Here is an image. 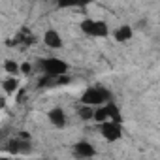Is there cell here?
<instances>
[{
  "label": "cell",
  "instance_id": "9a60e30c",
  "mask_svg": "<svg viewBox=\"0 0 160 160\" xmlns=\"http://www.w3.org/2000/svg\"><path fill=\"white\" fill-rule=\"evenodd\" d=\"M32 70H34V66L30 62H21V73L28 75V73H32Z\"/></svg>",
  "mask_w": 160,
  "mask_h": 160
},
{
  "label": "cell",
  "instance_id": "9c48e42d",
  "mask_svg": "<svg viewBox=\"0 0 160 160\" xmlns=\"http://www.w3.org/2000/svg\"><path fill=\"white\" fill-rule=\"evenodd\" d=\"M73 154L77 158H91V156H96V149L89 141H77L73 145Z\"/></svg>",
  "mask_w": 160,
  "mask_h": 160
},
{
  "label": "cell",
  "instance_id": "8992f818",
  "mask_svg": "<svg viewBox=\"0 0 160 160\" xmlns=\"http://www.w3.org/2000/svg\"><path fill=\"white\" fill-rule=\"evenodd\" d=\"M42 42H43V45L45 47H49V49H60L62 45H64V40H62V36H60V32L57 30V28H47L43 34H42Z\"/></svg>",
  "mask_w": 160,
  "mask_h": 160
},
{
  "label": "cell",
  "instance_id": "5bb4252c",
  "mask_svg": "<svg viewBox=\"0 0 160 160\" xmlns=\"http://www.w3.org/2000/svg\"><path fill=\"white\" fill-rule=\"evenodd\" d=\"M2 68H4V72L8 75H19L21 73V62H17L15 58H6Z\"/></svg>",
  "mask_w": 160,
  "mask_h": 160
},
{
  "label": "cell",
  "instance_id": "7c38bea8",
  "mask_svg": "<svg viewBox=\"0 0 160 160\" xmlns=\"http://www.w3.org/2000/svg\"><path fill=\"white\" fill-rule=\"evenodd\" d=\"M19 83H21L19 75H10V77H6L4 81H2V89H4L6 94H15L19 91V87H21Z\"/></svg>",
  "mask_w": 160,
  "mask_h": 160
},
{
  "label": "cell",
  "instance_id": "4fadbf2b",
  "mask_svg": "<svg viewBox=\"0 0 160 160\" xmlns=\"http://www.w3.org/2000/svg\"><path fill=\"white\" fill-rule=\"evenodd\" d=\"M94 111H96V108H92V106H87V104H79V109H77V117L81 119L83 122H91V121H94Z\"/></svg>",
  "mask_w": 160,
  "mask_h": 160
},
{
  "label": "cell",
  "instance_id": "30bf717a",
  "mask_svg": "<svg viewBox=\"0 0 160 160\" xmlns=\"http://www.w3.org/2000/svg\"><path fill=\"white\" fill-rule=\"evenodd\" d=\"M132 36H134V30H132L130 25H121V27H117V28L113 30V38H115L117 42H121V43L130 42Z\"/></svg>",
  "mask_w": 160,
  "mask_h": 160
},
{
  "label": "cell",
  "instance_id": "277c9868",
  "mask_svg": "<svg viewBox=\"0 0 160 160\" xmlns=\"http://www.w3.org/2000/svg\"><path fill=\"white\" fill-rule=\"evenodd\" d=\"M106 121H121V122H122L121 108H119L113 100H109V102L98 106L96 111H94V122L100 124V122H106Z\"/></svg>",
  "mask_w": 160,
  "mask_h": 160
},
{
  "label": "cell",
  "instance_id": "ba28073f",
  "mask_svg": "<svg viewBox=\"0 0 160 160\" xmlns=\"http://www.w3.org/2000/svg\"><path fill=\"white\" fill-rule=\"evenodd\" d=\"M34 43H36V36L27 27L19 28L13 36V42H12V45H21V47H28V45H34Z\"/></svg>",
  "mask_w": 160,
  "mask_h": 160
},
{
  "label": "cell",
  "instance_id": "6da1fadb",
  "mask_svg": "<svg viewBox=\"0 0 160 160\" xmlns=\"http://www.w3.org/2000/svg\"><path fill=\"white\" fill-rule=\"evenodd\" d=\"M38 70L43 75L58 77V75L70 73V64L60 57H40L38 58Z\"/></svg>",
  "mask_w": 160,
  "mask_h": 160
},
{
  "label": "cell",
  "instance_id": "3957f363",
  "mask_svg": "<svg viewBox=\"0 0 160 160\" xmlns=\"http://www.w3.org/2000/svg\"><path fill=\"white\" fill-rule=\"evenodd\" d=\"M111 100V92L102 87V85H91L83 91L81 98H79V104H87V106H92V108H98L106 102Z\"/></svg>",
  "mask_w": 160,
  "mask_h": 160
},
{
  "label": "cell",
  "instance_id": "52a82bcc",
  "mask_svg": "<svg viewBox=\"0 0 160 160\" xmlns=\"http://www.w3.org/2000/svg\"><path fill=\"white\" fill-rule=\"evenodd\" d=\"M47 121H49L57 130H62V128H66V124H68V115H66V111H64L62 108H53V109L47 111Z\"/></svg>",
  "mask_w": 160,
  "mask_h": 160
},
{
  "label": "cell",
  "instance_id": "5b68a950",
  "mask_svg": "<svg viewBox=\"0 0 160 160\" xmlns=\"http://www.w3.org/2000/svg\"><path fill=\"white\" fill-rule=\"evenodd\" d=\"M100 136L108 141V143H117L122 139V122L121 121H106L98 124Z\"/></svg>",
  "mask_w": 160,
  "mask_h": 160
},
{
  "label": "cell",
  "instance_id": "7a4b0ae2",
  "mask_svg": "<svg viewBox=\"0 0 160 160\" xmlns=\"http://www.w3.org/2000/svg\"><path fill=\"white\" fill-rule=\"evenodd\" d=\"M79 30H81L87 38H96V40H106L111 30L109 25L102 19H94V17H85L79 21Z\"/></svg>",
  "mask_w": 160,
  "mask_h": 160
},
{
  "label": "cell",
  "instance_id": "8fae6325",
  "mask_svg": "<svg viewBox=\"0 0 160 160\" xmlns=\"http://www.w3.org/2000/svg\"><path fill=\"white\" fill-rule=\"evenodd\" d=\"M58 8H64V10H83L91 4V0H55Z\"/></svg>",
  "mask_w": 160,
  "mask_h": 160
}]
</instances>
